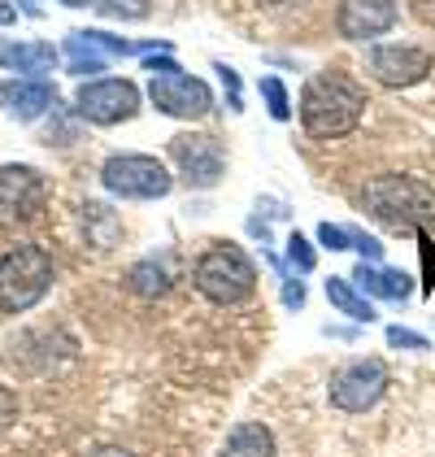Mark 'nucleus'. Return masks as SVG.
Listing matches in <instances>:
<instances>
[{"label":"nucleus","mask_w":435,"mask_h":457,"mask_svg":"<svg viewBox=\"0 0 435 457\" xmlns=\"http://www.w3.org/2000/svg\"><path fill=\"white\" fill-rule=\"evenodd\" d=\"M365 113V87L344 71L309 74L300 92V127L309 140H344Z\"/></svg>","instance_id":"nucleus-1"},{"label":"nucleus","mask_w":435,"mask_h":457,"mask_svg":"<svg viewBox=\"0 0 435 457\" xmlns=\"http://www.w3.org/2000/svg\"><path fill=\"white\" fill-rule=\"evenodd\" d=\"M349 240H353V253H362V262H383V245H379V236H365L362 227H349Z\"/></svg>","instance_id":"nucleus-25"},{"label":"nucleus","mask_w":435,"mask_h":457,"mask_svg":"<svg viewBox=\"0 0 435 457\" xmlns=\"http://www.w3.org/2000/svg\"><path fill=\"white\" fill-rule=\"evenodd\" d=\"M48 201L44 175L31 166H0V222H31Z\"/></svg>","instance_id":"nucleus-11"},{"label":"nucleus","mask_w":435,"mask_h":457,"mask_svg":"<svg viewBox=\"0 0 435 457\" xmlns=\"http://www.w3.org/2000/svg\"><path fill=\"white\" fill-rule=\"evenodd\" d=\"M148 96H152V105L161 109V113H170V118H205L209 109H214V92H209V83H201L196 74H152L148 79Z\"/></svg>","instance_id":"nucleus-9"},{"label":"nucleus","mask_w":435,"mask_h":457,"mask_svg":"<svg viewBox=\"0 0 435 457\" xmlns=\"http://www.w3.org/2000/svg\"><path fill=\"white\" fill-rule=\"evenodd\" d=\"M170 162L179 166V179L187 187H214L222 170H226V148L214 136H201V131H183L170 140Z\"/></svg>","instance_id":"nucleus-8"},{"label":"nucleus","mask_w":435,"mask_h":457,"mask_svg":"<svg viewBox=\"0 0 435 457\" xmlns=\"http://www.w3.org/2000/svg\"><path fill=\"white\" fill-rule=\"evenodd\" d=\"M257 92H261L266 113H270L275 122H288L291 118V96H288V83H283L279 74H261V79H257Z\"/></svg>","instance_id":"nucleus-20"},{"label":"nucleus","mask_w":435,"mask_h":457,"mask_svg":"<svg viewBox=\"0 0 435 457\" xmlns=\"http://www.w3.org/2000/svg\"><path fill=\"white\" fill-rule=\"evenodd\" d=\"M305 296H309V292H305V283L300 279H283V305H288V310H300Z\"/></svg>","instance_id":"nucleus-28"},{"label":"nucleus","mask_w":435,"mask_h":457,"mask_svg":"<svg viewBox=\"0 0 435 457\" xmlns=\"http://www.w3.org/2000/svg\"><path fill=\"white\" fill-rule=\"evenodd\" d=\"M388 345L392 349H409V353H427L431 349V340L427 336H418V331H409V327H388Z\"/></svg>","instance_id":"nucleus-24"},{"label":"nucleus","mask_w":435,"mask_h":457,"mask_svg":"<svg viewBox=\"0 0 435 457\" xmlns=\"http://www.w3.org/2000/svg\"><path fill=\"white\" fill-rule=\"evenodd\" d=\"M74 113L83 122H96V127L127 122L140 113V87L131 79H92L74 92Z\"/></svg>","instance_id":"nucleus-6"},{"label":"nucleus","mask_w":435,"mask_h":457,"mask_svg":"<svg viewBox=\"0 0 435 457\" xmlns=\"http://www.w3.org/2000/svg\"><path fill=\"white\" fill-rule=\"evenodd\" d=\"M127 283H131L135 296H166V292H170V266L157 262V257H144V262L131 266Z\"/></svg>","instance_id":"nucleus-19"},{"label":"nucleus","mask_w":435,"mask_h":457,"mask_svg":"<svg viewBox=\"0 0 435 457\" xmlns=\"http://www.w3.org/2000/svg\"><path fill=\"white\" fill-rule=\"evenodd\" d=\"M66 53H70V74H101L113 57L135 53V44L109 36V31H70L66 36Z\"/></svg>","instance_id":"nucleus-13"},{"label":"nucleus","mask_w":435,"mask_h":457,"mask_svg":"<svg viewBox=\"0 0 435 457\" xmlns=\"http://www.w3.org/2000/svg\"><path fill=\"white\" fill-rule=\"evenodd\" d=\"M331 405L344 414H365L379 405V396L388 392V366L379 357H357L349 366H340L331 375Z\"/></svg>","instance_id":"nucleus-7"},{"label":"nucleus","mask_w":435,"mask_h":457,"mask_svg":"<svg viewBox=\"0 0 435 457\" xmlns=\"http://www.w3.org/2000/svg\"><path fill=\"white\" fill-rule=\"evenodd\" d=\"M318 245L331 248V253H349V248H353L349 227H331V222H323V227H318Z\"/></svg>","instance_id":"nucleus-26"},{"label":"nucleus","mask_w":435,"mask_h":457,"mask_svg":"<svg viewBox=\"0 0 435 457\" xmlns=\"http://www.w3.org/2000/svg\"><path fill=\"white\" fill-rule=\"evenodd\" d=\"M222 457H279V445H275V436H270L266 422H240L226 436Z\"/></svg>","instance_id":"nucleus-17"},{"label":"nucleus","mask_w":435,"mask_h":457,"mask_svg":"<svg viewBox=\"0 0 435 457\" xmlns=\"http://www.w3.org/2000/svg\"><path fill=\"white\" fill-rule=\"evenodd\" d=\"M353 283L362 296H379V301H409L414 279L405 270H388V266H374V262H357Z\"/></svg>","instance_id":"nucleus-15"},{"label":"nucleus","mask_w":435,"mask_h":457,"mask_svg":"<svg viewBox=\"0 0 435 457\" xmlns=\"http://www.w3.org/2000/svg\"><path fill=\"white\" fill-rule=\"evenodd\" d=\"M365 66L383 87H414L431 74V53L418 44H374L365 53Z\"/></svg>","instance_id":"nucleus-10"},{"label":"nucleus","mask_w":435,"mask_h":457,"mask_svg":"<svg viewBox=\"0 0 435 457\" xmlns=\"http://www.w3.org/2000/svg\"><path fill=\"white\" fill-rule=\"evenodd\" d=\"M283 248H288V266L296 270V275H309V270L318 266V253H314V245H309L300 231H291Z\"/></svg>","instance_id":"nucleus-21"},{"label":"nucleus","mask_w":435,"mask_h":457,"mask_svg":"<svg viewBox=\"0 0 435 457\" xmlns=\"http://www.w3.org/2000/svg\"><path fill=\"white\" fill-rule=\"evenodd\" d=\"M400 9L397 0H340V13H335V31L353 44L388 36L397 27Z\"/></svg>","instance_id":"nucleus-12"},{"label":"nucleus","mask_w":435,"mask_h":457,"mask_svg":"<svg viewBox=\"0 0 435 457\" xmlns=\"http://www.w3.org/2000/svg\"><path fill=\"white\" fill-rule=\"evenodd\" d=\"M214 74L222 79V92H226V109H231V113H244V92H240V74L231 71L226 62H214Z\"/></svg>","instance_id":"nucleus-23"},{"label":"nucleus","mask_w":435,"mask_h":457,"mask_svg":"<svg viewBox=\"0 0 435 457\" xmlns=\"http://www.w3.org/2000/svg\"><path fill=\"white\" fill-rule=\"evenodd\" d=\"M326 301H331V310H340L353 322H374V305L357 292L353 279H326Z\"/></svg>","instance_id":"nucleus-18"},{"label":"nucleus","mask_w":435,"mask_h":457,"mask_svg":"<svg viewBox=\"0 0 435 457\" xmlns=\"http://www.w3.org/2000/svg\"><path fill=\"white\" fill-rule=\"evenodd\" d=\"M144 71L148 74H179L183 66L170 57V53H144Z\"/></svg>","instance_id":"nucleus-27"},{"label":"nucleus","mask_w":435,"mask_h":457,"mask_svg":"<svg viewBox=\"0 0 435 457\" xmlns=\"http://www.w3.org/2000/svg\"><path fill=\"white\" fill-rule=\"evenodd\" d=\"M96 457H127V453H118V449H105V453H96Z\"/></svg>","instance_id":"nucleus-30"},{"label":"nucleus","mask_w":435,"mask_h":457,"mask_svg":"<svg viewBox=\"0 0 435 457\" xmlns=\"http://www.w3.org/2000/svg\"><path fill=\"white\" fill-rule=\"evenodd\" d=\"M192 287L209 301V305H240L257 292V266L253 257L231 240L209 245L196 266H192Z\"/></svg>","instance_id":"nucleus-3"},{"label":"nucleus","mask_w":435,"mask_h":457,"mask_svg":"<svg viewBox=\"0 0 435 457\" xmlns=\"http://www.w3.org/2000/svg\"><path fill=\"white\" fill-rule=\"evenodd\" d=\"M96 9H101L105 18H122V22H140V18H148L152 0H96Z\"/></svg>","instance_id":"nucleus-22"},{"label":"nucleus","mask_w":435,"mask_h":457,"mask_svg":"<svg viewBox=\"0 0 435 457\" xmlns=\"http://www.w3.org/2000/svg\"><path fill=\"white\" fill-rule=\"evenodd\" d=\"M362 210L379 227L418 231L435 222V187L414 175H379L362 187Z\"/></svg>","instance_id":"nucleus-2"},{"label":"nucleus","mask_w":435,"mask_h":457,"mask_svg":"<svg viewBox=\"0 0 435 457\" xmlns=\"http://www.w3.org/2000/svg\"><path fill=\"white\" fill-rule=\"evenodd\" d=\"M101 183L122 201H161V196H170L175 175L166 170V162H157L148 153H113L101 166Z\"/></svg>","instance_id":"nucleus-5"},{"label":"nucleus","mask_w":435,"mask_h":457,"mask_svg":"<svg viewBox=\"0 0 435 457\" xmlns=\"http://www.w3.org/2000/svg\"><path fill=\"white\" fill-rule=\"evenodd\" d=\"M0 66L18 74H44L57 66V48L44 39H0Z\"/></svg>","instance_id":"nucleus-16"},{"label":"nucleus","mask_w":435,"mask_h":457,"mask_svg":"<svg viewBox=\"0 0 435 457\" xmlns=\"http://www.w3.org/2000/svg\"><path fill=\"white\" fill-rule=\"evenodd\" d=\"M53 287V257L39 245H18L0 257V310L22 314Z\"/></svg>","instance_id":"nucleus-4"},{"label":"nucleus","mask_w":435,"mask_h":457,"mask_svg":"<svg viewBox=\"0 0 435 457\" xmlns=\"http://www.w3.org/2000/svg\"><path fill=\"white\" fill-rule=\"evenodd\" d=\"M62 4H70V9H87V4H96V0H62Z\"/></svg>","instance_id":"nucleus-29"},{"label":"nucleus","mask_w":435,"mask_h":457,"mask_svg":"<svg viewBox=\"0 0 435 457\" xmlns=\"http://www.w3.org/2000/svg\"><path fill=\"white\" fill-rule=\"evenodd\" d=\"M53 101H57V87L48 79H9V83H0V109L18 122H36Z\"/></svg>","instance_id":"nucleus-14"}]
</instances>
